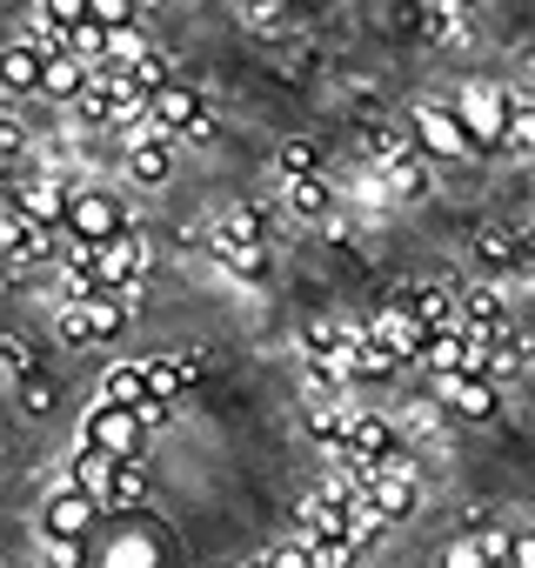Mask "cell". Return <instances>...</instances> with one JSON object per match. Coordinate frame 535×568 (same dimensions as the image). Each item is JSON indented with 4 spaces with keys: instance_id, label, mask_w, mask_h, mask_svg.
Wrapping results in <instances>:
<instances>
[{
    "instance_id": "obj_32",
    "label": "cell",
    "mask_w": 535,
    "mask_h": 568,
    "mask_svg": "<svg viewBox=\"0 0 535 568\" xmlns=\"http://www.w3.org/2000/svg\"><path fill=\"white\" fill-rule=\"evenodd\" d=\"M0 362H8V382H34V355H28V342L21 335H8V342H0Z\"/></svg>"
},
{
    "instance_id": "obj_16",
    "label": "cell",
    "mask_w": 535,
    "mask_h": 568,
    "mask_svg": "<svg viewBox=\"0 0 535 568\" xmlns=\"http://www.w3.org/2000/svg\"><path fill=\"white\" fill-rule=\"evenodd\" d=\"M81 308H88V322H94V342H114V335H128V322H134V295H128V288H101V295H88Z\"/></svg>"
},
{
    "instance_id": "obj_43",
    "label": "cell",
    "mask_w": 535,
    "mask_h": 568,
    "mask_svg": "<svg viewBox=\"0 0 535 568\" xmlns=\"http://www.w3.org/2000/svg\"><path fill=\"white\" fill-rule=\"evenodd\" d=\"M134 415H141V428L154 435V428H168V422H174V402H161V395H154V402H148V408H134Z\"/></svg>"
},
{
    "instance_id": "obj_34",
    "label": "cell",
    "mask_w": 535,
    "mask_h": 568,
    "mask_svg": "<svg viewBox=\"0 0 535 568\" xmlns=\"http://www.w3.org/2000/svg\"><path fill=\"white\" fill-rule=\"evenodd\" d=\"M128 74L141 81V94H161V88H174V74H168V54H161V48H154L141 68H128Z\"/></svg>"
},
{
    "instance_id": "obj_9",
    "label": "cell",
    "mask_w": 535,
    "mask_h": 568,
    "mask_svg": "<svg viewBox=\"0 0 535 568\" xmlns=\"http://www.w3.org/2000/svg\"><path fill=\"white\" fill-rule=\"evenodd\" d=\"M141 368H148V388H154L161 402H174L181 388H194V382L208 375V355H201V348H174V355H148Z\"/></svg>"
},
{
    "instance_id": "obj_48",
    "label": "cell",
    "mask_w": 535,
    "mask_h": 568,
    "mask_svg": "<svg viewBox=\"0 0 535 568\" xmlns=\"http://www.w3.org/2000/svg\"><path fill=\"white\" fill-rule=\"evenodd\" d=\"M141 8H148V0H141Z\"/></svg>"
},
{
    "instance_id": "obj_21",
    "label": "cell",
    "mask_w": 535,
    "mask_h": 568,
    "mask_svg": "<svg viewBox=\"0 0 535 568\" xmlns=\"http://www.w3.org/2000/svg\"><path fill=\"white\" fill-rule=\"evenodd\" d=\"M395 368H402V355L382 348L375 328H362V342H355V382H382V375H395Z\"/></svg>"
},
{
    "instance_id": "obj_37",
    "label": "cell",
    "mask_w": 535,
    "mask_h": 568,
    "mask_svg": "<svg viewBox=\"0 0 535 568\" xmlns=\"http://www.w3.org/2000/svg\"><path fill=\"white\" fill-rule=\"evenodd\" d=\"M508 148L535 154V108H522V101H515V121H508Z\"/></svg>"
},
{
    "instance_id": "obj_28",
    "label": "cell",
    "mask_w": 535,
    "mask_h": 568,
    "mask_svg": "<svg viewBox=\"0 0 535 568\" xmlns=\"http://www.w3.org/2000/svg\"><path fill=\"white\" fill-rule=\"evenodd\" d=\"M522 368H528V348H522L515 335H508V342H495V355H488V382H515Z\"/></svg>"
},
{
    "instance_id": "obj_20",
    "label": "cell",
    "mask_w": 535,
    "mask_h": 568,
    "mask_svg": "<svg viewBox=\"0 0 535 568\" xmlns=\"http://www.w3.org/2000/svg\"><path fill=\"white\" fill-rule=\"evenodd\" d=\"M214 261H221L234 281H248V288H261L268 267H275V261H268V241H234V247H214Z\"/></svg>"
},
{
    "instance_id": "obj_26",
    "label": "cell",
    "mask_w": 535,
    "mask_h": 568,
    "mask_svg": "<svg viewBox=\"0 0 535 568\" xmlns=\"http://www.w3.org/2000/svg\"><path fill=\"white\" fill-rule=\"evenodd\" d=\"M134 8H141V0H88V21L121 34V28H134Z\"/></svg>"
},
{
    "instance_id": "obj_39",
    "label": "cell",
    "mask_w": 535,
    "mask_h": 568,
    "mask_svg": "<svg viewBox=\"0 0 535 568\" xmlns=\"http://www.w3.org/2000/svg\"><path fill=\"white\" fill-rule=\"evenodd\" d=\"M74 54H81V61H108V28H94V21L74 28Z\"/></svg>"
},
{
    "instance_id": "obj_2",
    "label": "cell",
    "mask_w": 535,
    "mask_h": 568,
    "mask_svg": "<svg viewBox=\"0 0 535 568\" xmlns=\"http://www.w3.org/2000/svg\"><path fill=\"white\" fill-rule=\"evenodd\" d=\"M0 247H8L14 267H34V261H61L54 254V227L34 221L21 201H0Z\"/></svg>"
},
{
    "instance_id": "obj_31",
    "label": "cell",
    "mask_w": 535,
    "mask_h": 568,
    "mask_svg": "<svg viewBox=\"0 0 535 568\" xmlns=\"http://www.w3.org/2000/svg\"><path fill=\"white\" fill-rule=\"evenodd\" d=\"M141 501H148V468H141V462H128V468H121V481H114V508H141ZM114 508H108V515H114Z\"/></svg>"
},
{
    "instance_id": "obj_12",
    "label": "cell",
    "mask_w": 535,
    "mask_h": 568,
    "mask_svg": "<svg viewBox=\"0 0 535 568\" xmlns=\"http://www.w3.org/2000/svg\"><path fill=\"white\" fill-rule=\"evenodd\" d=\"M442 408H455L462 422H495V382L488 375H455V382H435Z\"/></svg>"
},
{
    "instance_id": "obj_6",
    "label": "cell",
    "mask_w": 535,
    "mask_h": 568,
    "mask_svg": "<svg viewBox=\"0 0 535 568\" xmlns=\"http://www.w3.org/2000/svg\"><path fill=\"white\" fill-rule=\"evenodd\" d=\"M68 234L81 247H108L114 234H128V214H121V201L108 187H81L74 194V214H68Z\"/></svg>"
},
{
    "instance_id": "obj_40",
    "label": "cell",
    "mask_w": 535,
    "mask_h": 568,
    "mask_svg": "<svg viewBox=\"0 0 535 568\" xmlns=\"http://www.w3.org/2000/svg\"><path fill=\"white\" fill-rule=\"evenodd\" d=\"M482 555H488V568H495V561H515V535H502V528H482Z\"/></svg>"
},
{
    "instance_id": "obj_44",
    "label": "cell",
    "mask_w": 535,
    "mask_h": 568,
    "mask_svg": "<svg viewBox=\"0 0 535 568\" xmlns=\"http://www.w3.org/2000/svg\"><path fill=\"white\" fill-rule=\"evenodd\" d=\"M241 14H248L254 28H268V21H275V14H282V0H248V8H241Z\"/></svg>"
},
{
    "instance_id": "obj_14",
    "label": "cell",
    "mask_w": 535,
    "mask_h": 568,
    "mask_svg": "<svg viewBox=\"0 0 535 568\" xmlns=\"http://www.w3.org/2000/svg\"><path fill=\"white\" fill-rule=\"evenodd\" d=\"M121 468H128V462H114V455H101V448H81V455H74V488H81L88 501L114 508V481H121Z\"/></svg>"
},
{
    "instance_id": "obj_41",
    "label": "cell",
    "mask_w": 535,
    "mask_h": 568,
    "mask_svg": "<svg viewBox=\"0 0 535 568\" xmlns=\"http://www.w3.org/2000/svg\"><path fill=\"white\" fill-rule=\"evenodd\" d=\"M309 548H315V568H349V561H355L349 541H309Z\"/></svg>"
},
{
    "instance_id": "obj_33",
    "label": "cell",
    "mask_w": 535,
    "mask_h": 568,
    "mask_svg": "<svg viewBox=\"0 0 535 568\" xmlns=\"http://www.w3.org/2000/svg\"><path fill=\"white\" fill-rule=\"evenodd\" d=\"M428 34L435 48H462V8H428Z\"/></svg>"
},
{
    "instance_id": "obj_27",
    "label": "cell",
    "mask_w": 535,
    "mask_h": 568,
    "mask_svg": "<svg viewBox=\"0 0 535 568\" xmlns=\"http://www.w3.org/2000/svg\"><path fill=\"white\" fill-rule=\"evenodd\" d=\"M54 322H61V342H68V348H88V342H94V322H88V308H81V302H61V308H54Z\"/></svg>"
},
{
    "instance_id": "obj_25",
    "label": "cell",
    "mask_w": 535,
    "mask_h": 568,
    "mask_svg": "<svg viewBox=\"0 0 535 568\" xmlns=\"http://www.w3.org/2000/svg\"><path fill=\"white\" fill-rule=\"evenodd\" d=\"M468 247H475V254H482L488 267H522V241H515L508 227H482V234H475Z\"/></svg>"
},
{
    "instance_id": "obj_38",
    "label": "cell",
    "mask_w": 535,
    "mask_h": 568,
    "mask_svg": "<svg viewBox=\"0 0 535 568\" xmlns=\"http://www.w3.org/2000/svg\"><path fill=\"white\" fill-rule=\"evenodd\" d=\"M41 14L61 28H88V0H41Z\"/></svg>"
},
{
    "instance_id": "obj_1",
    "label": "cell",
    "mask_w": 535,
    "mask_h": 568,
    "mask_svg": "<svg viewBox=\"0 0 535 568\" xmlns=\"http://www.w3.org/2000/svg\"><path fill=\"white\" fill-rule=\"evenodd\" d=\"M81 448H101V455H114V462H141V455H148V428H141V415L94 402V415L81 422Z\"/></svg>"
},
{
    "instance_id": "obj_15",
    "label": "cell",
    "mask_w": 535,
    "mask_h": 568,
    "mask_svg": "<svg viewBox=\"0 0 535 568\" xmlns=\"http://www.w3.org/2000/svg\"><path fill=\"white\" fill-rule=\"evenodd\" d=\"M128 174H134L141 187H161V181L174 174V141H168V134H141V141L128 148Z\"/></svg>"
},
{
    "instance_id": "obj_49",
    "label": "cell",
    "mask_w": 535,
    "mask_h": 568,
    "mask_svg": "<svg viewBox=\"0 0 535 568\" xmlns=\"http://www.w3.org/2000/svg\"><path fill=\"white\" fill-rule=\"evenodd\" d=\"M241 8H248V0H241Z\"/></svg>"
},
{
    "instance_id": "obj_29",
    "label": "cell",
    "mask_w": 535,
    "mask_h": 568,
    "mask_svg": "<svg viewBox=\"0 0 535 568\" xmlns=\"http://www.w3.org/2000/svg\"><path fill=\"white\" fill-rule=\"evenodd\" d=\"M442 568H488V555H482V528L455 535V541L442 548Z\"/></svg>"
},
{
    "instance_id": "obj_30",
    "label": "cell",
    "mask_w": 535,
    "mask_h": 568,
    "mask_svg": "<svg viewBox=\"0 0 535 568\" xmlns=\"http://www.w3.org/2000/svg\"><path fill=\"white\" fill-rule=\"evenodd\" d=\"M21 408H28V415H54V408H61V382H54V375H34V382L21 388Z\"/></svg>"
},
{
    "instance_id": "obj_7",
    "label": "cell",
    "mask_w": 535,
    "mask_h": 568,
    "mask_svg": "<svg viewBox=\"0 0 535 568\" xmlns=\"http://www.w3.org/2000/svg\"><path fill=\"white\" fill-rule=\"evenodd\" d=\"M415 141H422V154L428 161H468L475 154V141H468V128H462V114H448V108H415V128H408Z\"/></svg>"
},
{
    "instance_id": "obj_4",
    "label": "cell",
    "mask_w": 535,
    "mask_h": 568,
    "mask_svg": "<svg viewBox=\"0 0 535 568\" xmlns=\"http://www.w3.org/2000/svg\"><path fill=\"white\" fill-rule=\"evenodd\" d=\"M94 254H101V288H128V295H134L141 281L154 274V241H148V234H134V227H128V234H114V241H108V247H94Z\"/></svg>"
},
{
    "instance_id": "obj_5",
    "label": "cell",
    "mask_w": 535,
    "mask_h": 568,
    "mask_svg": "<svg viewBox=\"0 0 535 568\" xmlns=\"http://www.w3.org/2000/svg\"><path fill=\"white\" fill-rule=\"evenodd\" d=\"M462 114V128H468V141L475 148H508V121H515V101L502 94V88H468V101L455 108Z\"/></svg>"
},
{
    "instance_id": "obj_24",
    "label": "cell",
    "mask_w": 535,
    "mask_h": 568,
    "mask_svg": "<svg viewBox=\"0 0 535 568\" xmlns=\"http://www.w3.org/2000/svg\"><path fill=\"white\" fill-rule=\"evenodd\" d=\"M289 207H295L302 221H329V214H335V194H329L322 174H315V181H289Z\"/></svg>"
},
{
    "instance_id": "obj_17",
    "label": "cell",
    "mask_w": 535,
    "mask_h": 568,
    "mask_svg": "<svg viewBox=\"0 0 535 568\" xmlns=\"http://www.w3.org/2000/svg\"><path fill=\"white\" fill-rule=\"evenodd\" d=\"M0 81H8L14 94H41V81H48V54L28 48V41H8V54H0Z\"/></svg>"
},
{
    "instance_id": "obj_47",
    "label": "cell",
    "mask_w": 535,
    "mask_h": 568,
    "mask_svg": "<svg viewBox=\"0 0 535 568\" xmlns=\"http://www.w3.org/2000/svg\"><path fill=\"white\" fill-rule=\"evenodd\" d=\"M495 568H515V561H495Z\"/></svg>"
},
{
    "instance_id": "obj_8",
    "label": "cell",
    "mask_w": 535,
    "mask_h": 568,
    "mask_svg": "<svg viewBox=\"0 0 535 568\" xmlns=\"http://www.w3.org/2000/svg\"><path fill=\"white\" fill-rule=\"evenodd\" d=\"M201 114H208V108H201V94H194L188 81H174V88H161V94H154V108H148L141 134H168V141H174V134H188Z\"/></svg>"
},
{
    "instance_id": "obj_36",
    "label": "cell",
    "mask_w": 535,
    "mask_h": 568,
    "mask_svg": "<svg viewBox=\"0 0 535 568\" xmlns=\"http://www.w3.org/2000/svg\"><path fill=\"white\" fill-rule=\"evenodd\" d=\"M382 181H388V194H415V187L428 181V154H415L408 168H395V174H382Z\"/></svg>"
},
{
    "instance_id": "obj_23",
    "label": "cell",
    "mask_w": 535,
    "mask_h": 568,
    "mask_svg": "<svg viewBox=\"0 0 535 568\" xmlns=\"http://www.w3.org/2000/svg\"><path fill=\"white\" fill-rule=\"evenodd\" d=\"M275 161H282V181H315V174H322V148H315L309 134L282 141V154H275Z\"/></svg>"
},
{
    "instance_id": "obj_22",
    "label": "cell",
    "mask_w": 535,
    "mask_h": 568,
    "mask_svg": "<svg viewBox=\"0 0 535 568\" xmlns=\"http://www.w3.org/2000/svg\"><path fill=\"white\" fill-rule=\"evenodd\" d=\"M382 528H388V515H382V508H375V501H369V495L355 488V495H349V548L362 555V548H369V541H375Z\"/></svg>"
},
{
    "instance_id": "obj_18",
    "label": "cell",
    "mask_w": 535,
    "mask_h": 568,
    "mask_svg": "<svg viewBox=\"0 0 535 568\" xmlns=\"http://www.w3.org/2000/svg\"><path fill=\"white\" fill-rule=\"evenodd\" d=\"M88 81H94V68H88L81 54H61V61H48V81H41V94H48V101H68V108H74V101L88 94Z\"/></svg>"
},
{
    "instance_id": "obj_35",
    "label": "cell",
    "mask_w": 535,
    "mask_h": 568,
    "mask_svg": "<svg viewBox=\"0 0 535 568\" xmlns=\"http://www.w3.org/2000/svg\"><path fill=\"white\" fill-rule=\"evenodd\" d=\"M261 561H268V568H315V548H309V541H282V548H268Z\"/></svg>"
},
{
    "instance_id": "obj_13",
    "label": "cell",
    "mask_w": 535,
    "mask_h": 568,
    "mask_svg": "<svg viewBox=\"0 0 535 568\" xmlns=\"http://www.w3.org/2000/svg\"><path fill=\"white\" fill-rule=\"evenodd\" d=\"M295 521H302V541H349V501H342V495H329V488H322V495H309Z\"/></svg>"
},
{
    "instance_id": "obj_3",
    "label": "cell",
    "mask_w": 535,
    "mask_h": 568,
    "mask_svg": "<svg viewBox=\"0 0 535 568\" xmlns=\"http://www.w3.org/2000/svg\"><path fill=\"white\" fill-rule=\"evenodd\" d=\"M74 194L81 187H68L61 174H8V201H21L34 221H48V227H68V214H74Z\"/></svg>"
},
{
    "instance_id": "obj_45",
    "label": "cell",
    "mask_w": 535,
    "mask_h": 568,
    "mask_svg": "<svg viewBox=\"0 0 535 568\" xmlns=\"http://www.w3.org/2000/svg\"><path fill=\"white\" fill-rule=\"evenodd\" d=\"M515 568H535V528H528V535H515Z\"/></svg>"
},
{
    "instance_id": "obj_19",
    "label": "cell",
    "mask_w": 535,
    "mask_h": 568,
    "mask_svg": "<svg viewBox=\"0 0 535 568\" xmlns=\"http://www.w3.org/2000/svg\"><path fill=\"white\" fill-rule=\"evenodd\" d=\"M101 402H108V408H128V415H134V408H148V402H154V388H148V368H141V362L114 368V375L101 382Z\"/></svg>"
},
{
    "instance_id": "obj_11",
    "label": "cell",
    "mask_w": 535,
    "mask_h": 568,
    "mask_svg": "<svg viewBox=\"0 0 535 568\" xmlns=\"http://www.w3.org/2000/svg\"><path fill=\"white\" fill-rule=\"evenodd\" d=\"M375 342H382V348H395L402 362H422V355H428V328H422L408 308H395V302H382V308H375Z\"/></svg>"
},
{
    "instance_id": "obj_42",
    "label": "cell",
    "mask_w": 535,
    "mask_h": 568,
    "mask_svg": "<svg viewBox=\"0 0 535 568\" xmlns=\"http://www.w3.org/2000/svg\"><path fill=\"white\" fill-rule=\"evenodd\" d=\"M0 154H8V161H21V154H28V134H21V121H14V114L0 121Z\"/></svg>"
},
{
    "instance_id": "obj_10",
    "label": "cell",
    "mask_w": 535,
    "mask_h": 568,
    "mask_svg": "<svg viewBox=\"0 0 535 568\" xmlns=\"http://www.w3.org/2000/svg\"><path fill=\"white\" fill-rule=\"evenodd\" d=\"M94 508H101V501H88L81 488H61V495H48V508H41V535H48V541H81L88 521H94Z\"/></svg>"
},
{
    "instance_id": "obj_46",
    "label": "cell",
    "mask_w": 535,
    "mask_h": 568,
    "mask_svg": "<svg viewBox=\"0 0 535 568\" xmlns=\"http://www.w3.org/2000/svg\"><path fill=\"white\" fill-rule=\"evenodd\" d=\"M428 8H468V0H428Z\"/></svg>"
}]
</instances>
